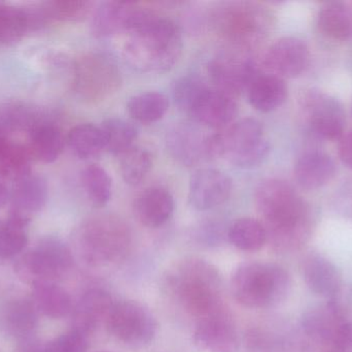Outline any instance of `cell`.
Listing matches in <instances>:
<instances>
[{"label":"cell","instance_id":"cell-1","mask_svg":"<svg viewBox=\"0 0 352 352\" xmlns=\"http://www.w3.org/2000/svg\"><path fill=\"white\" fill-rule=\"evenodd\" d=\"M254 200L268 241L275 249L294 251L309 239V208L291 184L278 179L265 180L256 188Z\"/></svg>","mask_w":352,"mask_h":352},{"label":"cell","instance_id":"cell-2","mask_svg":"<svg viewBox=\"0 0 352 352\" xmlns=\"http://www.w3.org/2000/svg\"><path fill=\"white\" fill-rule=\"evenodd\" d=\"M184 49L179 26L166 17L154 14L128 33L123 57L134 70L148 74L168 72Z\"/></svg>","mask_w":352,"mask_h":352},{"label":"cell","instance_id":"cell-3","mask_svg":"<svg viewBox=\"0 0 352 352\" xmlns=\"http://www.w3.org/2000/svg\"><path fill=\"white\" fill-rule=\"evenodd\" d=\"M169 287L182 309L197 322L227 310L219 270L201 258H188L168 277Z\"/></svg>","mask_w":352,"mask_h":352},{"label":"cell","instance_id":"cell-4","mask_svg":"<svg viewBox=\"0 0 352 352\" xmlns=\"http://www.w3.org/2000/svg\"><path fill=\"white\" fill-rule=\"evenodd\" d=\"M213 32L234 49L256 48L264 41L272 26V16L260 4L229 1L217 4L210 14Z\"/></svg>","mask_w":352,"mask_h":352},{"label":"cell","instance_id":"cell-5","mask_svg":"<svg viewBox=\"0 0 352 352\" xmlns=\"http://www.w3.org/2000/svg\"><path fill=\"white\" fill-rule=\"evenodd\" d=\"M291 287L289 272L272 262H245L238 267L231 280L233 297L250 309L278 305L287 299Z\"/></svg>","mask_w":352,"mask_h":352},{"label":"cell","instance_id":"cell-6","mask_svg":"<svg viewBox=\"0 0 352 352\" xmlns=\"http://www.w3.org/2000/svg\"><path fill=\"white\" fill-rule=\"evenodd\" d=\"M76 245L80 256L91 266H109L127 256L131 233L127 223L117 215L97 214L78 227Z\"/></svg>","mask_w":352,"mask_h":352},{"label":"cell","instance_id":"cell-7","mask_svg":"<svg viewBox=\"0 0 352 352\" xmlns=\"http://www.w3.org/2000/svg\"><path fill=\"white\" fill-rule=\"evenodd\" d=\"M217 136L221 156L240 169L258 167L270 153V143L265 138L262 124L252 118L234 122Z\"/></svg>","mask_w":352,"mask_h":352},{"label":"cell","instance_id":"cell-8","mask_svg":"<svg viewBox=\"0 0 352 352\" xmlns=\"http://www.w3.org/2000/svg\"><path fill=\"white\" fill-rule=\"evenodd\" d=\"M72 264L74 258L66 243L57 237H47L24 254L14 268L23 281L35 287L61 278Z\"/></svg>","mask_w":352,"mask_h":352},{"label":"cell","instance_id":"cell-9","mask_svg":"<svg viewBox=\"0 0 352 352\" xmlns=\"http://www.w3.org/2000/svg\"><path fill=\"white\" fill-rule=\"evenodd\" d=\"M105 328L122 344L131 349H142L156 338L159 324L156 316L146 305L123 300L113 303Z\"/></svg>","mask_w":352,"mask_h":352},{"label":"cell","instance_id":"cell-10","mask_svg":"<svg viewBox=\"0 0 352 352\" xmlns=\"http://www.w3.org/2000/svg\"><path fill=\"white\" fill-rule=\"evenodd\" d=\"M122 83L115 60L105 53L93 52L74 64V88L87 103H99L117 92Z\"/></svg>","mask_w":352,"mask_h":352},{"label":"cell","instance_id":"cell-11","mask_svg":"<svg viewBox=\"0 0 352 352\" xmlns=\"http://www.w3.org/2000/svg\"><path fill=\"white\" fill-rule=\"evenodd\" d=\"M207 72L215 89L233 99L248 93L260 74L256 63L239 54H223L214 58L209 62Z\"/></svg>","mask_w":352,"mask_h":352},{"label":"cell","instance_id":"cell-12","mask_svg":"<svg viewBox=\"0 0 352 352\" xmlns=\"http://www.w3.org/2000/svg\"><path fill=\"white\" fill-rule=\"evenodd\" d=\"M155 12L136 2L107 1L93 10L91 30L96 37L129 33Z\"/></svg>","mask_w":352,"mask_h":352},{"label":"cell","instance_id":"cell-13","mask_svg":"<svg viewBox=\"0 0 352 352\" xmlns=\"http://www.w3.org/2000/svg\"><path fill=\"white\" fill-rule=\"evenodd\" d=\"M303 110L310 127L326 140L342 138L346 117L341 103L322 91L311 90L303 99Z\"/></svg>","mask_w":352,"mask_h":352},{"label":"cell","instance_id":"cell-14","mask_svg":"<svg viewBox=\"0 0 352 352\" xmlns=\"http://www.w3.org/2000/svg\"><path fill=\"white\" fill-rule=\"evenodd\" d=\"M167 148L171 156L186 167L215 158L213 134H205L190 123L175 125L167 134Z\"/></svg>","mask_w":352,"mask_h":352},{"label":"cell","instance_id":"cell-15","mask_svg":"<svg viewBox=\"0 0 352 352\" xmlns=\"http://www.w3.org/2000/svg\"><path fill=\"white\" fill-rule=\"evenodd\" d=\"M194 332L195 345L204 352H238L240 337L229 311L199 320Z\"/></svg>","mask_w":352,"mask_h":352},{"label":"cell","instance_id":"cell-16","mask_svg":"<svg viewBox=\"0 0 352 352\" xmlns=\"http://www.w3.org/2000/svg\"><path fill=\"white\" fill-rule=\"evenodd\" d=\"M309 50L305 41L295 37L277 39L267 49L263 59L265 68L279 78H295L307 68Z\"/></svg>","mask_w":352,"mask_h":352},{"label":"cell","instance_id":"cell-17","mask_svg":"<svg viewBox=\"0 0 352 352\" xmlns=\"http://www.w3.org/2000/svg\"><path fill=\"white\" fill-rule=\"evenodd\" d=\"M232 189L233 183L227 174L205 167L190 178L188 198L197 210H211L223 205L231 196Z\"/></svg>","mask_w":352,"mask_h":352},{"label":"cell","instance_id":"cell-18","mask_svg":"<svg viewBox=\"0 0 352 352\" xmlns=\"http://www.w3.org/2000/svg\"><path fill=\"white\" fill-rule=\"evenodd\" d=\"M47 183L43 176L30 173L16 180L10 187V216L29 225L47 204Z\"/></svg>","mask_w":352,"mask_h":352},{"label":"cell","instance_id":"cell-19","mask_svg":"<svg viewBox=\"0 0 352 352\" xmlns=\"http://www.w3.org/2000/svg\"><path fill=\"white\" fill-rule=\"evenodd\" d=\"M238 107L233 97L207 87L190 111L195 120L211 128H227L233 124Z\"/></svg>","mask_w":352,"mask_h":352},{"label":"cell","instance_id":"cell-20","mask_svg":"<svg viewBox=\"0 0 352 352\" xmlns=\"http://www.w3.org/2000/svg\"><path fill=\"white\" fill-rule=\"evenodd\" d=\"M302 273L310 291L318 297L332 301L340 293L342 276L337 267L326 256L308 254L303 260Z\"/></svg>","mask_w":352,"mask_h":352},{"label":"cell","instance_id":"cell-21","mask_svg":"<svg viewBox=\"0 0 352 352\" xmlns=\"http://www.w3.org/2000/svg\"><path fill=\"white\" fill-rule=\"evenodd\" d=\"M113 303V298L103 289L87 291L74 309L72 330L88 337L105 324Z\"/></svg>","mask_w":352,"mask_h":352},{"label":"cell","instance_id":"cell-22","mask_svg":"<svg viewBox=\"0 0 352 352\" xmlns=\"http://www.w3.org/2000/svg\"><path fill=\"white\" fill-rule=\"evenodd\" d=\"M175 198L168 190L146 188L134 203L136 218L148 229H158L168 222L175 212Z\"/></svg>","mask_w":352,"mask_h":352},{"label":"cell","instance_id":"cell-23","mask_svg":"<svg viewBox=\"0 0 352 352\" xmlns=\"http://www.w3.org/2000/svg\"><path fill=\"white\" fill-rule=\"evenodd\" d=\"M345 324L342 310L333 301L314 306L303 318V329L306 334L314 340L330 344V346Z\"/></svg>","mask_w":352,"mask_h":352},{"label":"cell","instance_id":"cell-24","mask_svg":"<svg viewBox=\"0 0 352 352\" xmlns=\"http://www.w3.org/2000/svg\"><path fill=\"white\" fill-rule=\"evenodd\" d=\"M27 148L35 161L52 163L59 158L65 146V138L57 123L47 116L28 132Z\"/></svg>","mask_w":352,"mask_h":352},{"label":"cell","instance_id":"cell-25","mask_svg":"<svg viewBox=\"0 0 352 352\" xmlns=\"http://www.w3.org/2000/svg\"><path fill=\"white\" fill-rule=\"evenodd\" d=\"M336 171V163L328 154L307 153L296 163L295 179L304 189L316 190L332 181Z\"/></svg>","mask_w":352,"mask_h":352},{"label":"cell","instance_id":"cell-26","mask_svg":"<svg viewBox=\"0 0 352 352\" xmlns=\"http://www.w3.org/2000/svg\"><path fill=\"white\" fill-rule=\"evenodd\" d=\"M248 101L256 111L270 113L283 105L287 87L283 79L274 74H258L248 91Z\"/></svg>","mask_w":352,"mask_h":352},{"label":"cell","instance_id":"cell-27","mask_svg":"<svg viewBox=\"0 0 352 352\" xmlns=\"http://www.w3.org/2000/svg\"><path fill=\"white\" fill-rule=\"evenodd\" d=\"M32 31L30 8L0 3V45H16Z\"/></svg>","mask_w":352,"mask_h":352},{"label":"cell","instance_id":"cell-28","mask_svg":"<svg viewBox=\"0 0 352 352\" xmlns=\"http://www.w3.org/2000/svg\"><path fill=\"white\" fill-rule=\"evenodd\" d=\"M33 304L37 311L53 320L65 318L74 310L69 293L54 282L33 287Z\"/></svg>","mask_w":352,"mask_h":352},{"label":"cell","instance_id":"cell-29","mask_svg":"<svg viewBox=\"0 0 352 352\" xmlns=\"http://www.w3.org/2000/svg\"><path fill=\"white\" fill-rule=\"evenodd\" d=\"M66 143L70 151L80 159L98 156L107 150L104 134L100 126L91 123L78 124L68 132Z\"/></svg>","mask_w":352,"mask_h":352},{"label":"cell","instance_id":"cell-30","mask_svg":"<svg viewBox=\"0 0 352 352\" xmlns=\"http://www.w3.org/2000/svg\"><path fill=\"white\" fill-rule=\"evenodd\" d=\"M37 309L33 302L16 300L8 304L3 313V327L6 332L16 338H31L37 326Z\"/></svg>","mask_w":352,"mask_h":352},{"label":"cell","instance_id":"cell-31","mask_svg":"<svg viewBox=\"0 0 352 352\" xmlns=\"http://www.w3.org/2000/svg\"><path fill=\"white\" fill-rule=\"evenodd\" d=\"M41 110L23 103H6L0 110V130L10 136L14 132L28 134L37 123L47 118Z\"/></svg>","mask_w":352,"mask_h":352},{"label":"cell","instance_id":"cell-32","mask_svg":"<svg viewBox=\"0 0 352 352\" xmlns=\"http://www.w3.org/2000/svg\"><path fill=\"white\" fill-rule=\"evenodd\" d=\"M228 238L232 245L245 252L258 251L268 242L264 225L250 217H242L234 221L230 225Z\"/></svg>","mask_w":352,"mask_h":352},{"label":"cell","instance_id":"cell-33","mask_svg":"<svg viewBox=\"0 0 352 352\" xmlns=\"http://www.w3.org/2000/svg\"><path fill=\"white\" fill-rule=\"evenodd\" d=\"M168 110V97L157 91L134 95L127 103V111L132 119L144 124L159 121Z\"/></svg>","mask_w":352,"mask_h":352},{"label":"cell","instance_id":"cell-34","mask_svg":"<svg viewBox=\"0 0 352 352\" xmlns=\"http://www.w3.org/2000/svg\"><path fill=\"white\" fill-rule=\"evenodd\" d=\"M82 189L91 204L97 208L105 206L113 196V180L98 165H89L80 174Z\"/></svg>","mask_w":352,"mask_h":352},{"label":"cell","instance_id":"cell-35","mask_svg":"<svg viewBox=\"0 0 352 352\" xmlns=\"http://www.w3.org/2000/svg\"><path fill=\"white\" fill-rule=\"evenodd\" d=\"M318 26L330 39L347 41L352 37L351 12L342 4H329L318 14Z\"/></svg>","mask_w":352,"mask_h":352},{"label":"cell","instance_id":"cell-36","mask_svg":"<svg viewBox=\"0 0 352 352\" xmlns=\"http://www.w3.org/2000/svg\"><path fill=\"white\" fill-rule=\"evenodd\" d=\"M119 169L122 178L129 185L142 183L152 169V155L146 149L132 146L119 155Z\"/></svg>","mask_w":352,"mask_h":352},{"label":"cell","instance_id":"cell-37","mask_svg":"<svg viewBox=\"0 0 352 352\" xmlns=\"http://www.w3.org/2000/svg\"><path fill=\"white\" fill-rule=\"evenodd\" d=\"M33 158L26 145L8 143L0 155V178L14 183L16 180L32 173L31 163Z\"/></svg>","mask_w":352,"mask_h":352},{"label":"cell","instance_id":"cell-38","mask_svg":"<svg viewBox=\"0 0 352 352\" xmlns=\"http://www.w3.org/2000/svg\"><path fill=\"white\" fill-rule=\"evenodd\" d=\"M100 127L104 134L107 150L117 156L134 146V141L138 138V128L120 118H109Z\"/></svg>","mask_w":352,"mask_h":352},{"label":"cell","instance_id":"cell-39","mask_svg":"<svg viewBox=\"0 0 352 352\" xmlns=\"http://www.w3.org/2000/svg\"><path fill=\"white\" fill-rule=\"evenodd\" d=\"M28 225L8 215L0 219V260L14 258L26 247Z\"/></svg>","mask_w":352,"mask_h":352},{"label":"cell","instance_id":"cell-40","mask_svg":"<svg viewBox=\"0 0 352 352\" xmlns=\"http://www.w3.org/2000/svg\"><path fill=\"white\" fill-rule=\"evenodd\" d=\"M50 21L76 23L84 21L94 10V3L86 0H53L43 3Z\"/></svg>","mask_w":352,"mask_h":352},{"label":"cell","instance_id":"cell-41","mask_svg":"<svg viewBox=\"0 0 352 352\" xmlns=\"http://www.w3.org/2000/svg\"><path fill=\"white\" fill-rule=\"evenodd\" d=\"M207 87L206 82L197 74H186L173 84V99L179 110L190 115L195 103Z\"/></svg>","mask_w":352,"mask_h":352},{"label":"cell","instance_id":"cell-42","mask_svg":"<svg viewBox=\"0 0 352 352\" xmlns=\"http://www.w3.org/2000/svg\"><path fill=\"white\" fill-rule=\"evenodd\" d=\"M88 337L72 330L45 345V352H87Z\"/></svg>","mask_w":352,"mask_h":352},{"label":"cell","instance_id":"cell-43","mask_svg":"<svg viewBox=\"0 0 352 352\" xmlns=\"http://www.w3.org/2000/svg\"><path fill=\"white\" fill-rule=\"evenodd\" d=\"M335 352H352V322H346L330 346Z\"/></svg>","mask_w":352,"mask_h":352},{"label":"cell","instance_id":"cell-44","mask_svg":"<svg viewBox=\"0 0 352 352\" xmlns=\"http://www.w3.org/2000/svg\"><path fill=\"white\" fill-rule=\"evenodd\" d=\"M339 156L342 163L352 169V132L340 138Z\"/></svg>","mask_w":352,"mask_h":352},{"label":"cell","instance_id":"cell-45","mask_svg":"<svg viewBox=\"0 0 352 352\" xmlns=\"http://www.w3.org/2000/svg\"><path fill=\"white\" fill-rule=\"evenodd\" d=\"M18 352H45V346L41 345V343L37 342L34 339H25L22 340V345Z\"/></svg>","mask_w":352,"mask_h":352},{"label":"cell","instance_id":"cell-46","mask_svg":"<svg viewBox=\"0 0 352 352\" xmlns=\"http://www.w3.org/2000/svg\"><path fill=\"white\" fill-rule=\"evenodd\" d=\"M10 188L8 182L0 178V210L6 206V203L10 200Z\"/></svg>","mask_w":352,"mask_h":352},{"label":"cell","instance_id":"cell-47","mask_svg":"<svg viewBox=\"0 0 352 352\" xmlns=\"http://www.w3.org/2000/svg\"><path fill=\"white\" fill-rule=\"evenodd\" d=\"M10 138H8V136H6L1 130H0V155L3 152L4 149L8 146V143H10Z\"/></svg>","mask_w":352,"mask_h":352},{"label":"cell","instance_id":"cell-48","mask_svg":"<svg viewBox=\"0 0 352 352\" xmlns=\"http://www.w3.org/2000/svg\"><path fill=\"white\" fill-rule=\"evenodd\" d=\"M326 352H335V351H333V349H329V351H326Z\"/></svg>","mask_w":352,"mask_h":352},{"label":"cell","instance_id":"cell-49","mask_svg":"<svg viewBox=\"0 0 352 352\" xmlns=\"http://www.w3.org/2000/svg\"><path fill=\"white\" fill-rule=\"evenodd\" d=\"M99 352H109V351H99Z\"/></svg>","mask_w":352,"mask_h":352}]
</instances>
